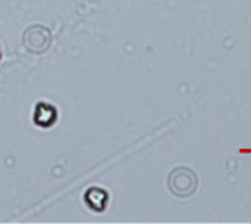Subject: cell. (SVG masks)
Segmentation results:
<instances>
[{
    "mask_svg": "<svg viewBox=\"0 0 251 224\" xmlns=\"http://www.w3.org/2000/svg\"><path fill=\"white\" fill-rule=\"evenodd\" d=\"M57 118V112L55 108L47 105V104H39L36 107V112H35V122L39 126H49L55 121Z\"/></svg>",
    "mask_w": 251,
    "mask_h": 224,
    "instance_id": "6da1fadb",
    "label": "cell"
}]
</instances>
